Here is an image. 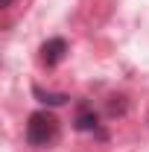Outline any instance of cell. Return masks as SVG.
<instances>
[{
  "label": "cell",
  "mask_w": 149,
  "mask_h": 152,
  "mask_svg": "<svg viewBox=\"0 0 149 152\" xmlns=\"http://www.w3.org/2000/svg\"><path fill=\"white\" fill-rule=\"evenodd\" d=\"M58 137V120L50 111H32L26 120V143L29 146H50Z\"/></svg>",
  "instance_id": "6da1fadb"
},
{
  "label": "cell",
  "mask_w": 149,
  "mask_h": 152,
  "mask_svg": "<svg viewBox=\"0 0 149 152\" xmlns=\"http://www.w3.org/2000/svg\"><path fill=\"white\" fill-rule=\"evenodd\" d=\"M73 126L79 129V132H93V129L99 126V114L93 111L91 105H79V111H76Z\"/></svg>",
  "instance_id": "3957f363"
},
{
  "label": "cell",
  "mask_w": 149,
  "mask_h": 152,
  "mask_svg": "<svg viewBox=\"0 0 149 152\" xmlns=\"http://www.w3.org/2000/svg\"><path fill=\"white\" fill-rule=\"evenodd\" d=\"M64 53H67V41L64 38H50V41L41 44V61L47 67H56L58 61L64 58Z\"/></svg>",
  "instance_id": "7a4b0ae2"
},
{
  "label": "cell",
  "mask_w": 149,
  "mask_h": 152,
  "mask_svg": "<svg viewBox=\"0 0 149 152\" xmlns=\"http://www.w3.org/2000/svg\"><path fill=\"white\" fill-rule=\"evenodd\" d=\"M108 114H126V99H123V96H120V102H111V105H108Z\"/></svg>",
  "instance_id": "5b68a950"
},
{
  "label": "cell",
  "mask_w": 149,
  "mask_h": 152,
  "mask_svg": "<svg viewBox=\"0 0 149 152\" xmlns=\"http://www.w3.org/2000/svg\"><path fill=\"white\" fill-rule=\"evenodd\" d=\"M12 3H15V0H0V6H3V9H9Z\"/></svg>",
  "instance_id": "8992f818"
},
{
  "label": "cell",
  "mask_w": 149,
  "mask_h": 152,
  "mask_svg": "<svg viewBox=\"0 0 149 152\" xmlns=\"http://www.w3.org/2000/svg\"><path fill=\"white\" fill-rule=\"evenodd\" d=\"M32 94H35L41 102H47V105H64V102L70 99L67 94H53V91H44V88H38V85L32 88Z\"/></svg>",
  "instance_id": "277c9868"
}]
</instances>
